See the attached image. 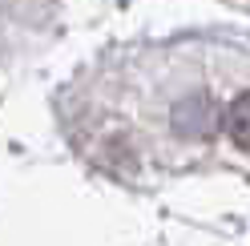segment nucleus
Returning <instances> with one entry per match:
<instances>
[{"label": "nucleus", "mask_w": 250, "mask_h": 246, "mask_svg": "<svg viewBox=\"0 0 250 246\" xmlns=\"http://www.w3.org/2000/svg\"><path fill=\"white\" fill-rule=\"evenodd\" d=\"M77 149L125 178L250 170V49L178 41L113 53L65 93Z\"/></svg>", "instance_id": "1"}]
</instances>
